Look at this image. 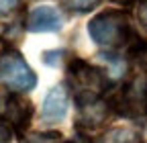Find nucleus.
Masks as SVG:
<instances>
[{
    "label": "nucleus",
    "mask_w": 147,
    "mask_h": 143,
    "mask_svg": "<svg viewBox=\"0 0 147 143\" xmlns=\"http://www.w3.org/2000/svg\"><path fill=\"white\" fill-rule=\"evenodd\" d=\"M63 25V16L55 6H35L27 14V29L31 33H55Z\"/></svg>",
    "instance_id": "obj_4"
},
{
    "label": "nucleus",
    "mask_w": 147,
    "mask_h": 143,
    "mask_svg": "<svg viewBox=\"0 0 147 143\" xmlns=\"http://www.w3.org/2000/svg\"><path fill=\"white\" fill-rule=\"evenodd\" d=\"M145 55H147V47H145Z\"/></svg>",
    "instance_id": "obj_17"
},
{
    "label": "nucleus",
    "mask_w": 147,
    "mask_h": 143,
    "mask_svg": "<svg viewBox=\"0 0 147 143\" xmlns=\"http://www.w3.org/2000/svg\"><path fill=\"white\" fill-rule=\"evenodd\" d=\"M100 0H63V6L74 12H88L92 10Z\"/></svg>",
    "instance_id": "obj_9"
},
{
    "label": "nucleus",
    "mask_w": 147,
    "mask_h": 143,
    "mask_svg": "<svg viewBox=\"0 0 147 143\" xmlns=\"http://www.w3.org/2000/svg\"><path fill=\"white\" fill-rule=\"evenodd\" d=\"M31 115H33V104L29 100H25L23 96L12 94L6 98V106H4V119L10 127H14L18 133H23L29 123H31Z\"/></svg>",
    "instance_id": "obj_5"
},
{
    "label": "nucleus",
    "mask_w": 147,
    "mask_h": 143,
    "mask_svg": "<svg viewBox=\"0 0 147 143\" xmlns=\"http://www.w3.org/2000/svg\"><path fill=\"white\" fill-rule=\"evenodd\" d=\"M67 104H69L67 88L65 86H53L43 100V119L49 123L61 121L67 113Z\"/></svg>",
    "instance_id": "obj_7"
},
{
    "label": "nucleus",
    "mask_w": 147,
    "mask_h": 143,
    "mask_svg": "<svg viewBox=\"0 0 147 143\" xmlns=\"http://www.w3.org/2000/svg\"><path fill=\"white\" fill-rule=\"evenodd\" d=\"M18 6H21V0H0V16L12 14Z\"/></svg>",
    "instance_id": "obj_10"
},
{
    "label": "nucleus",
    "mask_w": 147,
    "mask_h": 143,
    "mask_svg": "<svg viewBox=\"0 0 147 143\" xmlns=\"http://www.w3.org/2000/svg\"><path fill=\"white\" fill-rule=\"evenodd\" d=\"M88 33L92 41L102 47H121L131 35L129 16L121 10H104L88 23Z\"/></svg>",
    "instance_id": "obj_1"
},
{
    "label": "nucleus",
    "mask_w": 147,
    "mask_h": 143,
    "mask_svg": "<svg viewBox=\"0 0 147 143\" xmlns=\"http://www.w3.org/2000/svg\"><path fill=\"white\" fill-rule=\"evenodd\" d=\"M78 106V119H76V127L82 129H96L108 119L110 106L106 102L98 100H90V102H80Z\"/></svg>",
    "instance_id": "obj_6"
},
{
    "label": "nucleus",
    "mask_w": 147,
    "mask_h": 143,
    "mask_svg": "<svg viewBox=\"0 0 147 143\" xmlns=\"http://www.w3.org/2000/svg\"><path fill=\"white\" fill-rule=\"evenodd\" d=\"M0 84L12 92H29L37 84V76L16 51H6L0 57Z\"/></svg>",
    "instance_id": "obj_3"
},
{
    "label": "nucleus",
    "mask_w": 147,
    "mask_h": 143,
    "mask_svg": "<svg viewBox=\"0 0 147 143\" xmlns=\"http://www.w3.org/2000/svg\"><path fill=\"white\" fill-rule=\"evenodd\" d=\"M53 143H67V141H53Z\"/></svg>",
    "instance_id": "obj_16"
},
{
    "label": "nucleus",
    "mask_w": 147,
    "mask_h": 143,
    "mask_svg": "<svg viewBox=\"0 0 147 143\" xmlns=\"http://www.w3.org/2000/svg\"><path fill=\"white\" fill-rule=\"evenodd\" d=\"M12 141V129L8 123L0 121V143H10Z\"/></svg>",
    "instance_id": "obj_12"
},
{
    "label": "nucleus",
    "mask_w": 147,
    "mask_h": 143,
    "mask_svg": "<svg viewBox=\"0 0 147 143\" xmlns=\"http://www.w3.org/2000/svg\"><path fill=\"white\" fill-rule=\"evenodd\" d=\"M113 2H119V4H127V2H131V0H113Z\"/></svg>",
    "instance_id": "obj_15"
},
{
    "label": "nucleus",
    "mask_w": 147,
    "mask_h": 143,
    "mask_svg": "<svg viewBox=\"0 0 147 143\" xmlns=\"http://www.w3.org/2000/svg\"><path fill=\"white\" fill-rule=\"evenodd\" d=\"M69 78L76 88V102L98 100L108 88V78L102 69L90 65L82 59H74L69 63Z\"/></svg>",
    "instance_id": "obj_2"
},
{
    "label": "nucleus",
    "mask_w": 147,
    "mask_h": 143,
    "mask_svg": "<svg viewBox=\"0 0 147 143\" xmlns=\"http://www.w3.org/2000/svg\"><path fill=\"white\" fill-rule=\"evenodd\" d=\"M71 143H90V141H88L86 137H82V135H78L76 139H74V141H71Z\"/></svg>",
    "instance_id": "obj_14"
},
{
    "label": "nucleus",
    "mask_w": 147,
    "mask_h": 143,
    "mask_svg": "<svg viewBox=\"0 0 147 143\" xmlns=\"http://www.w3.org/2000/svg\"><path fill=\"white\" fill-rule=\"evenodd\" d=\"M61 55H63L61 51H45V53H43V63H47V65H57L59 59H61Z\"/></svg>",
    "instance_id": "obj_11"
},
{
    "label": "nucleus",
    "mask_w": 147,
    "mask_h": 143,
    "mask_svg": "<svg viewBox=\"0 0 147 143\" xmlns=\"http://www.w3.org/2000/svg\"><path fill=\"white\" fill-rule=\"evenodd\" d=\"M139 21L147 27V0H141L139 4Z\"/></svg>",
    "instance_id": "obj_13"
},
{
    "label": "nucleus",
    "mask_w": 147,
    "mask_h": 143,
    "mask_svg": "<svg viewBox=\"0 0 147 143\" xmlns=\"http://www.w3.org/2000/svg\"><path fill=\"white\" fill-rule=\"evenodd\" d=\"M96 143H143L141 137L129 127H115L108 133H104Z\"/></svg>",
    "instance_id": "obj_8"
}]
</instances>
